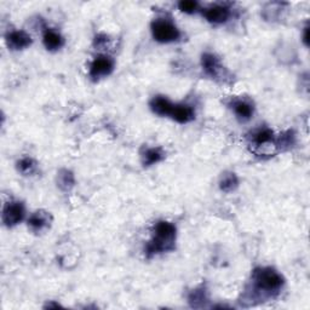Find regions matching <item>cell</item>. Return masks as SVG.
<instances>
[{"instance_id": "19", "label": "cell", "mask_w": 310, "mask_h": 310, "mask_svg": "<svg viewBox=\"0 0 310 310\" xmlns=\"http://www.w3.org/2000/svg\"><path fill=\"white\" fill-rule=\"evenodd\" d=\"M61 176L63 177V179H60V186H72V184L74 183V179H73V176L72 173L68 172V171H64L63 174H61Z\"/></svg>"}, {"instance_id": "12", "label": "cell", "mask_w": 310, "mask_h": 310, "mask_svg": "<svg viewBox=\"0 0 310 310\" xmlns=\"http://www.w3.org/2000/svg\"><path fill=\"white\" fill-rule=\"evenodd\" d=\"M202 67L209 75L216 76L219 69V62L213 55L206 54L202 56Z\"/></svg>"}, {"instance_id": "2", "label": "cell", "mask_w": 310, "mask_h": 310, "mask_svg": "<svg viewBox=\"0 0 310 310\" xmlns=\"http://www.w3.org/2000/svg\"><path fill=\"white\" fill-rule=\"evenodd\" d=\"M254 282L257 283V287L260 290H264L266 292H273V291H277L282 286L283 280L275 270L266 268V269L256 270Z\"/></svg>"}, {"instance_id": "10", "label": "cell", "mask_w": 310, "mask_h": 310, "mask_svg": "<svg viewBox=\"0 0 310 310\" xmlns=\"http://www.w3.org/2000/svg\"><path fill=\"white\" fill-rule=\"evenodd\" d=\"M48 223H50V215H47L46 212L43 211L33 213L28 221L29 227L34 231H41L43 229L47 227Z\"/></svg>"}, {"instance_id": "6", "label": "cell", "mask_w": 310, "mask_h": 310, "mask_svg": "<svg viewBox=\"0 0 310 310\" xmlns=\"http://www.w3.org/2000/svg\"><path fill=\"white\" fill-rule=\"evenodd\" d=\"M6 41L9 47H11L12 50H22L32 44V38L25 32L15 31L6 37Z\"/></svg>"}, {"instance_id": "5", "label": "cell", "mask_w": 310, "mask_h": 310, "mask_svg": "<svg viewBox=\"0 0 310 310\" xmlns=\"http://www.w3.org/2000/svg\"><path fill=\"white\" fill-rule=\"evenodd\" d=\"M113 70V62L109 57L101 56L98 58H96L93 61L91 67H90V75L93 79H97V77H101L105 75H108L111 74Z\"/></svg>"}, {"instance_id": "4", "label": "cell", "mask_w": 310, "mask_h": 310, "mask_svg": "<svg viewBox=\"0 0 310 310\" xmlns=\"http://www.w3.org/2000/svg\"><path fill=\"white\" fill-rule=\"evenodd\" d=\"M24 216V209L23 205L19 202H11L5 206L4 211H3V221L6 225L12 227L16 225L23 219Z\"/></svg>"}, {"instance_id": "11", "label": "cell", "mask_w": 310, "mask_h": 310, "mask_svg": "<svg viewBox=\"0 0 310 310\" xmlns=\"http://www.w3.org/2000/svg\"><path fill=\"white\" fill-rule=\"evenodd\" d=\"M44 45L47 50H58V48L62 47L63 38L57 32L46 31L44 34Z\"/></svg>"}, {"instance_id": "13", "label": "cell", "mask_w": 310, "mask_h": 310, "mask_svg": "<svg viewBox=\"0 0 310 310\" xmlns=\"http://www.w3.org/2000/svg\"><path fill=\"white\" fill-rule=\"evenodd\" d=\"M234 112L239 118L250 119L252 113H253V109H252V107L248 105V103L244 101H239L234 105Z\"/></svg>"}, {"instance_id": "17", "label": "cell", "mask_w": 310, "mask_h": 310, "mask_svg": "<svg viewBox=\"0 0 310 310\" xmlns=\"http://www.w3.org/2000/svg\"><path fill=\"white\" fill-rule=\"evenodd\" d=\"M180 11L186 12V14H194L196 10L199 9V4L193 0H186V2H180L178 4Z\"/></svg>"}, {"instance_id": "18", "label": "cell", "mask_w": 310, "mask_h": 310, "mask_svg": "<svg viewBox=\"0 0 310 310\" xmlns=\"http://www.w3.org/2000/svg\"><path fill=\"white\" fill-rule=\"evenodd\" d=\"M254 140L257 144H266L273 140V132L270 130H262L256 135Z\"/></svg>"}, {"instance_id": "7", "label": "cell", "mask_w": 310, "mask_h": 310, "mask_svg": "<svg viewBox=\"0 0 310 310\" xmlns=\"http://www.w3.org/2000/svg\"><path fill=\"white\" fill-rule=\"evenodd\" d=\"M203 15H205L206 19H208L209 22H211V23L221 24L224 23L229 18V10L225 8V6L215 5L212 6V8L206 9Z\"/></svg>"}, {"instance_id": "14", "label": "cell", "mask_w": 310, "mask_h": 310, "mask_svg": "<svg viewBox=\"0 0 310 310\" xmlns=\"http://www.w3.org/2000/svg\"><path fill=\"white\" fill-rule=\"evenodd\" d=\"M221 189L224 192H230L238 186V178L234 173H228L221 179Z\"/></svg>"}, {"instance_id": "20", "label": "cell", "mask_w": 310, "mask_h": 310, "mask_svg": "<svg viewBox=\"0 0 310 310\" xmlns=\"http://www.w3.org/2000/svg\"><path fill=\"white\" fill-rule=\"evenodd\" d=\"M308 32H309V28L306 27L305 29H304V43H305V45H308Z\"/></svg>"}, {"instance_id": "1", "label": "cell", "mask_w": 310, "mask_h": 310, "mask_svg": "<svg viewBox=\"0 0 310 310\" xmlns=\"http://www.w3.org/2000/svg\"><path fill=\"white\" fill-rule=\"evenodd\" d=\"M174 237H176V228L169 222H159L155 227V237L148 246V252L158 253L171 250L173 247Z\"/></svg>"}, {"instance_id": "15", "label": "cell", "mask_w": 310, "mask_h": 310, "mask_svg": "<svg viewBox=\"0 0 310 310\" xmlns=\"http://www.w3.org/2000/svg\"><path fill=\"white\" fill-rule=\"evenodd\" d=\"M161 158H163V154L160 153L159 149H148L144 154V164H155L158 161H160Z\"/></svg>"}, {"instance_id": "9", "label": "cell", "mask_w": 310, "mask_h": 310, "mask_svg": "<svg viewBox=\"0 0 310 310\" xmlns=\"http://www.w3.org/2000/svg\"><path fill=\"white\" fill-rule=\"evenodd\" d=\"M150 107L155 114L163 115V116L171 115V113H172V109H173L172 103L163 96H158V97H155V98H153V101L150 102Z\"/></svg>"}, {"instance_id": "3", "label": "cell", "mask_w": 310, "mask_h": 310, "mask_svg": "<svg viewBox=\"0 0 310 310\" xmlns=\"http://www.w3.org/2000/svg\"><path fill=\"white\" fill-rule=\"evenodd\" d=\"M153 37L159 43H171L179 38V31L166 19H158L151 24Z\"/></svg>"}, {"instance_id": "8", "label": "cell", "mask_w": 310, "mask_h": 310, "mask_svg": "<svg viewBox=\"0 0 310 310\" xmlns=\"http://www.w3.org/2000/svg\"><path fill=\"white\" fill-rule=\"evenodd\" d=\"M171 116H172L173 120H176L177 122L186 124V122H189L194 119V111L192 109V107L189 106L177 105L173 106Z\"/></svg>"}, {"instance_id": "16", "label": "cell", "mask_w": 310, "mask_h": 310, "mask_svg": "<svg viewBox=\"0 0 310 310\" xmlns=\"http://www.w3.org/2000/svg\"><path fill=\"white\" fill-rule=\"evenodd\" d=\"M18 170L24 174L32 173L35 170V163L29 158H25L18 163Z\"/></svg>"}]
</instances>
